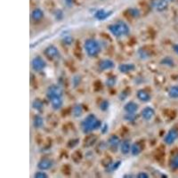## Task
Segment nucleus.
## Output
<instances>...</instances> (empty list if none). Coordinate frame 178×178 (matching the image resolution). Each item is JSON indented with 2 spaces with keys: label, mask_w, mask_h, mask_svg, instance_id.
<instances>
[{
  "label": "nucleus",
  "mask_w": 178,
  "mask_h": 178,
  "mask_svg": "<svg viewBox=\"0 0 178 178\" xmlns=\"http://www.w3.org/2000/svg\"><path fill=\"white\" fill-rule=\"evenodd\" d=\"M102 127V122L100 121L94 114H89L84 119L82 122V130L85 134L100 129Z\"/></svg>",
  "instance_id": "nucleus-1"
},
{
  "label": "nucleus",
  "mask_w": 178,
  "mask_h": 178,
  "mask_svg": "<svg viewBox=\"0 0 178 178\" xmlns=\"http://www.w3.org/2000/svg\"><path fill=\"white\" fill-rule=\"evenodd\" d=\"M84 49L88 56L94 57L100 54L102 50V47L99 41H97L96 39L88 38L85 41Z\"/></svg>",
  "instance_id": "nucleus-2"
},
{
  "label": "nucleus",
  "mask_w": 178,
  "mask_h": 178,
  "mask_svg": "<svg viewBox=\"0 0 178 178\" xmlns=\"http://www.w3.org/2000/svg\"><path fill=\"white\" fill-rule=\"evenodd\" d=\"M63 94V90L62 86L58 85H52L47 88V96L49 100H51L54 97H58V96H62Z\"/></svg>",
  "instance_id": "nucleus-3"
},
{
  "label": "nucleus",
  "mask_w": 178,
  "mask_h": 178,
  "mask_svg": "<svg viewBox=\"0 0 178 178\" xmlns=\"http://www.w3.org/2000/svg\"><path fill=\"white\" fill-rule=\"evenodd\" d=\"M31 66H32V69L35 71L41 72V71H43L46 69L47 62L41 56H36L33 58V60L31 62Z\"/></svg>",
  "instance_id": "nucleus-4"
},
{
  "label": "nucleus",
  "mask_w": 178,
  "mask_h": 178,
  "mask_svg": "<svg viewBox=\"0 0 178 178\" xmlns=\"http://www.w3.org/2000/svg\"><path fill=\"white\" fill-rule=\"evenodd\" d=\"M120 143H121L120 138L116 134H112V136H110L108 141H107L108 148L111 150H112V151H116L118 150L119 147L120 146Z\"/></svg>",
  "instance_id": "nucleus-5"
},
{
  "label": "nucleus",
  "mask_w": 178,
  "mask_h": 178,
  "mask_svg": "<svg viewBox=\"0 0 178 178\" xmlns=\"http://www.w3.org/2000/svg\"><path fill=\"white\" fill-rule=\"evenodd\" d=\"M45 55L47 56V59L51 60V61H54L55 60L58 56L60 55V53H59V50L54 45H51V46H48V47L45 49V52H44Z\"/></svg>",
  "instance_id": "nucleus-6"
},
{
  "label": "nucleus",
  "mask_w": 178,
  "mask_h": 178,
  "mask_svg": "<svg viewBox=\"0 0 178 178\" xmlns=\"http://www.w3.org/2000/svg\"><path fill=\"white\" fill-rule=\"evenodd\" d=\"M178 138V131L176 128L170 129L164 137V142L168 145L173 144Z\"/></svg>",
  "instance_id": "nucleus-7"
},
{
  "label": "nucleus",
  "mask_w": 178,
  "mask_h": 178,
  "mask_svg": "<svg viewBox=\"0 0 178 178\" xmlns=\"http://www.w3.org/2000/svg\"><path fill=\"white\" fill-rule=\"evenodd\" d=\"M114 67H115V63L111 59H103L102 61H100L98 63V68L102 71L111 70V69H113Z\"/></svg>",
  "instance_id": "nucleus-8"
},
{
  "label": "nucleus",
  "mask_w": 178,
  "mask_h": 178,
  "mask_svg": "<svg viewBox=\"0 0 178 178\" xmlns=\"http://www.w3.org/2000/svg\"><path fill=\"white\" fill-rule=\"evenodd\" d=\"M53 166H54V161L48 158H44L41 160H39L38 163V169L39 170H44V171L52 169Z\"/></svg>",
  "instance_id": "nucleus-9"
},
{
  "label": "nucleus",
  "mask_w": 178,
  "mask_h": 178,
  "mask_svg": "<svg viewBox=\"0 0 178 178\" xmlns=\"http://www.w3.org/2000/svg\"><path fill=\"white\" fill-rule=\"evenodd\" d=\"M154 115H155V111H154V109L151 108V107H149V106L143 108L142 111L141 112V116H142V118L144 120H146V121L150 120V119L154 117Z\"/></svg>",
  "instance_id": "nucleus-10"
},
{
  "label": "nucleus",
  "mask_w": 178,
  "mask_h": 178,
  "mask_svg": "<svg viewBox=\"0 0 178 178\" xmlns=\"http://www.w3.org/2000/svg\"><path fill=\"white\" fill-rule=\"evenodd\" d=\"M136 97L142 103H148L151 99V95L145 89H139L136 92Z\"/></svg>",
  "instance_id": "nucleus-11"
},
{
  "label": "nucleus",
  "mask_w": 178,
  "mask_h": 178,
  "mask_svg": "<svg viewBox=\"0 0 178 178\" xmlns=\"http://www.w3.org/2000/svg\"><path fill=\"white\" fill-rule=\"evenodd\" d=\"M153 6L158 12H164L169 7V0H155Z\"/></svg>",
  "instance_id": "nucleus-12"
},
{
  "label": "nucleus",
  "mask_w": 178,
  "mask_h": 178,
  "mask_svg": "<svg viewBox=\"0 0 178 178\" xmlns=\"http://www.w3.org/2000/svg\"><path fill=\"white\" fill-rule=\"evenodd\" d=\"M50 101L51 103V106L53 108V110L55 111H59L61 110V108L62 107L63 105V99H62V96H58V97H54L52 98Z\"/></svg>",
  "instance_id": "nucleus-13"
},
{
  "label": "nucleus",
  "mask_w": 178,
  "mask_h": 178,
  "mask_svg": "<svg viewBox=\"0 0 178 178\" xmlns=\"http://www.w3.org/2000/svg\"><path fill=\"white\" fill-rule=\"evenodd\" d=\"M116 25L118 26V28L119 29V31H120L122 36H127V35L129 34L130 28H129V26H128L125 21H118L116 22Z\"/></svg>",
  "instance_id": "nucleus-14"
},
{
  "label": "nucleus",
  "mask_w": 178,
  "mask_h": 178,
  "mask_svg": "<svg viewBox=\"0 0 178 178\" xmlns=\"http://www.w3.org/2000/svg\"><path fill=\"white\" fill-rule=\"evenodd\" d=\"M119 70L123 74H127L135 70V65L134 63H122L119 66Z\"/></svg>",
  "instance_id": "nucleus-15"
},
{
  "label": "nucleus",
  "mask_w": 178,
  "mask_h": 178,
  "mask_svg": "<svg viewBox=\"0 0 178 178\" xmlns=\"http://www.w3.org/2000/svg\"><path fill=\"white\" fill-rule=\"evenodd\" d=\"M131 142L129 140H124L122 141L121 143H120V146H119V149H120V151H121L122 154L124 155H127L128 153H130L131 151Z\"/></svg>",
  "instance_id": "nucleus-16"
},
{
  "label": "nucleus",
  "mask_w": 178,
  "mask_h": 178,
  "mask_svg": "<svg viewBox=\"0 0 178 178\" xmlns=\"http://www.w3.org/2000/svg\"><path fill=\"white\" fill-rule=\"evenodd\" d=\"M124 110L126 112L128 113H136V112L138 111V104L134 102H128L125 104L124 106Z\"/></svg>",
  "instance_id": "nucleus-17"
},
{
  "label": "nucleus",
  "mask_w": 178,
  "mask_h": 178,
  "mask_svg": "<svg viewBox=\"0 0 178 178\" xmlns=\"http://www.w3.org/2000/svg\"><path fill=\"white\" fill-rule=\"evenodd\" d=\"M44 17V12L40 8H35L31 12V19L35 21H39Z\"/></svg>",
  "instance_id": "nucleus-18"
},
{
  "label": "nucleus",
  "mask_w": 178,
  "mask_h": 178,
  "mask_svg": "<svg viewBox=\"0 0 178 178\" xmlns=\"http://www.w3.org/2000/svg\"><path fill=\"white\" fill-rule=\"evenodd\" d=\"M112 13V12H107V11H105V10H98L96 13H95V14H94V17L96 18V19L100 20V21H103V20H105L106 18H108L111 14Z\"/></svg>",
  "instance_id": "nucleus-19"
},
{
  "label": "nucleus",
  "mask_w": 178,
  "mask_h": 178,
  "mask_svg": "<svg viewBox=\"0 0 178 178\" xmlns=\"http://www.w3.org/2000/svg\"><path fill=\"white\" fill-rule=\"evenodd\" d=\"M142 147L140 142H134L132 144L130 153L133 156H137L142 152Z\"/></svg>",
  "instance_id": "nucleus-20"
},
{
  "label": "nucleus",
  "mask_w": 178,
  "mask_h": 178,
  "mask_svg": "<svg viewBox=\"0 0 178 178\" xmlns=\"http://www.w3.org/2000/svg\"><path fill=\"white\" fill-rule=\"evenodd\" d=\"M33 126L37 129L41 128L44 126V119L40 115H36L33 119Z\"/></svg>",
  "instance_id": "nucleus-21"
},
{
  "label": "nucleus",
  "mask_w": 178,
  "mask_h": 178,
  "mask_svg": "<svg viewBox=\"0 0 178 178\" xmlns=\"http://www.w3.org/2000/svg\"><path fill=\"white\" fill-rule=\"evenodd\" d=\"M169 166L172 170H177L178 169V152L175 153L169 161Z\"/></svg>",
  "instance_id": "nucleus-22"
},
{
  "label": "nucleus",
  "mask_w": 178,
  "mask_h": 178,
  "mask_svg": "<svg viewBox=\"0 0 178 178\" xmlns=\"http://www.w3.org/2000/svg\"><path fill=\"white\" fill-rule=\"evenodd\" d=\"M83 114V106L81 104H76L72 109V115L75 118H79Z\"/></svg>",
  "instance_id": "nucleus-23"
},
{
  "label": "nucleus",
  "mask_w": 178,
  "mask_h": 178,
  "mask_svg": "<svg viewBox=\"0 0 178 178\" xmlns=\"http://www.w3.org/2000/svg\"><path fill=\"white\" fill-rule=\"evenodd\" d=\"M108 28H109L110 32L112 34L114 37H116V38H120V37H122L121 33H120L119 29L118 28V26L116 25V23H115V24L110 25V26L108 27Z\"/></svg>",
  "instance_id": "nucleus-24"
},
{
  "label": "nucleus",
  "mask_w": 178,
  "mask_h": 178,
  "mask_svg": "<svg viewBox=\"0 0 178 178\" xmlns=\"http://www.w3.org/2000/svg\"><path fill=\"white\" fill-rule=\"evenodd\" d=\"M137 53H138L139 58L142 60H148L149 58H150V52L145 48H140Z\"/></svg>",
  "instance_id": "nucleus-25"
},
{
  "label": "nucleus",
  "mask_w": 178,
  "mask_h": 178,
  "mask_svg": "<svg viewBox=\"0 0 178 178\" xmlns=\"http://www.w3.org/2000/svg\"><path fill=\"white\" fill-rule=\"evenodd\" d=\"M32 108L34 110H36L37 112H41L44 109V103H43V102L40 99L37 98L32 103Z\"/></svg>",
  "instance_id": "nucleus-26"
},
{
  "label": "nucleus",
  "mask_w": 178,
  "mask_h": 178,
  "mask_svg": "<svg viewBox=\"0 0 178 178\" xmlns=\"http://www.w3.org/2000/svg\"><path fill=\"white\" fill-rule=\"evenodd\" d=\"M160 63H161L162 65L167 66V67H170V68H172V67L175 66V62H174V60L169 56L164 57V58L160 61Z\"/></svg>",
  "instance_id": "nucleus-27"
},
{
  "label": "nucleus",
  "mask_w": 178,
  "mask_h": 178,
  "mask_svg": "<svg viewBox=\"0 0 178 178\" xmlns=\"http://www.w3.org/2000/svg\"><path fill=\"white\" fill-rule=\"evenodd\" d=\"M169 96L172 99L178 98V85H173L169 88Z\"/></svg>",
  "instance_id": "nucleus-28"
},
{
  "label": "nucleus",
  "mask_w": 178,
  "mask_h": 178,
  "mask_svg": "<svg viewBox=\"0 0 178 178\" xmlns=\"http://www.w3.org/2000/svg\"><path fill=\"white\" fill-rule=\"evenodd\" d=\"M121 165V161H116V162H112L107 168H106V171L107 172H113L116 169H118L119 168V166Z\"/></svg>",
  "instance_id": "nucleus-29"
},
{
  "label": "nucleus",
  "mask_w": 178,
  "mask_h": 178,
  "mask_svg": "<svg viewBox=\"0 0 178 178\" xmlns=\"http://www.w3.org/2000/svg\"><path fill=\"white\" fill-rule=\"evenodd\" d=\"M127 13L133 18H138L140 16V11L137 8H129L127 9Z\"/></svg>",
  "instance_id": "nucleus-30"
},
{
  "label": "nucleus",
  "mask_w": 178,
  "mask_h": 178,
  "mask_svg": "<svg viewBox=\"0 0 178 178\" xmlns=\"http://www.w3.org/2000/svg\"><path fill=\"white\" fill-rule=\"evenodd\" d=\"M96 139L97 138H95V136H94V134H91V135H89L87 138H86V140H85V145L86 146V147H90V146H92L93 144H94L95 142H96Z\"/></svg>",
  "instance_id": "nucleus-31"
},
{
  "label": "nucleus",
  "mask_w": 178,
  "mask_h": 178,
  "mask_svg": "<svg viewBox=\"0 0 178 178\" xmlns=\"http://www.w3.org/2000/svg\"><path fill=\"white\" fill-rule=\"evenodd\" d=\"M124 119L128 122L135 121V119H137V115L136 113H128L127 112V114L124 116Z\"/></svg>",
  "instance_id": "nucleus-32"
},
{
  "label": "nucleus",
  "mask_w": 178,
  "mask_h": 178,
  "mask_svg": "<svg viewBox=\"0 0 178 178\" xmlns=\"http://www.w3.org/2000/svg\"><path fill=\"white\" fill-rule=\"evenodd\" d=\"M117 83V79H116V78L115 77H109L107 79H106V81H105V85L108 86V87H112L114 86Z\"/></svg>",
  "instance_id": "nucleus-33"
},
{
  "label": "nucleus",
  "mask_w": 178,
  "mask_h": 178,
  "mask_svg": "<svg viewBox=\"0 0 178 178\" xmlns=\"http://www.w3.org/2000/svg\"><path fill=\"white\" fill-rule=\"evenodd\" d=\"M100 110L102 111V112H106L108 109H109V107H110V103L107 101V100H103L101 103H100Z\"/></svg>",
  "instance_id": "nucleus-34"
},
{
  "label": "nucleus",
  "mask_w": 178,
  "mask_h": 178,
  "mask_svg": "<svg viewBox=\"0 0 178 178\" xmlns=\"http://www.w3.org/2000/svg\"><path fill=\"white\" fill-rule=\"evenodd\" d=\"M106 148H108V144H107V142H100L97 144V146H96V149H97V150H98L99 152L103 151Z\"/></svg>",
  "instance_id": "nucleus-35"
},
{
  "label": "nucleus",
  "mask_w": 178,
  "mask_h": 178,
  "mask_svg": "<svg viewBox=\"0 0 178 178\" xmlns=\"http://www.w3.org/2000/svg\"><path fill=\"white\" fill-rule=\"evenodd\" d=\"M34 177L35 178H47L48 177V175H47L46 172H44V170H40V171H38V172L34 175Z\"/></svg>",
  "instance_id": "nucleus-36"
},
{
  "label": "nucleus",
  "mask_w": 178,
  "mask_h": 178,
  "mask_svg": "<svg viewBox=\"0 0 178 178\" xmlns=\"http://www.w3.org/2000/svg\"><path fill=\"white\" fill-rule=\"evenodd\" d=\"M62 42L65 44V45H67V46H70L72 43H73V38H72V37L71 36H65L64 38H62Z\"/></svg>",
  "instance_id": "nucleus-37"
},
{
  "label": "nucleus",
  "mask_w": 178,
  "mask_h": 178,
  "mask_svg": "<svg viewBox=\"0 0 178 178\" xmlns=\"http://www.w3.org/2000/svg\"><path fill=\"white\" fill-rule=\"evenodd\" d=\"M78 142L79 140L78 139H73V140H70L69 142H68V146L70 147V148H74L76 145L78 144Z\"/></svg>",
  "instance_id": "nucleus-38"
},
{
  "label": "nucleus",
  "mask_w": 178,
  "mask_h": 178,
  "mask_svg": "<svg viewBox=\"0 0 178 178\" xmlns=\"http://www.w3.org/2000/svg\"><path fill=\"white\" fill-rule=\"evenodd\" d=\"M127 96H128V93H127V90H124V91H122L120 94H119V99H120V101H124V100H126L127 98Z\"/></svg>",
  "instance_id": "nucleus-39"
},
{
  "label": "nucleus",
  "mask_w": 178,
  "mask_h": 178,
  "mask_svg": "<svg viewBox=\"0 0 178 178\" xmlns=\"http://www.w3.org/2000/svg\"><path fill=\"white\" fill-rule=\"evenodd\" d=\"M136 177H138V178H149L150 177V176H149V174H147V173H145V172H141V173H138V174L136 175Z\"/></svg>",
  "instance_id": "nucleus-40"
},
{
  "label": "nucleus",
  "mask_w": 178,
  "mask_h": 178,
  "mask_svg": "<svg viewBox=\"0 0 178 178\" xmlns=\"http://www.w3.org/2000/svg\"><path fill=\"white\" fill-rule=\"evenodd\" d=\"M80 81H81V78L79 77H74L73 78V85H74V86H77L79 84Z\"/></svg>",
  "instance_id": "nucleus-41"
},
{
  "label": "nucleus",
  "mask_w": 178,
  "mask_h": 178,
  "mask_svg": "<svg viewBox=\"0 0 178 178\" xmlns=\"http://www.w3.org/2000/svg\"><path fill=\"white\" fill-rule=\"evenodd\" d=\"M173 50H174V52L178 55V44L173 45Z\"/></svg>",
  "instance_id": "nucleus-42"
},
{
  "label": "nucleus",
  "mask_w": 178,
  "mask_h": 178,
  "mask_svg": "<svg viewBox=\"0 0 178 178\" xmlns=\"http://www.w3.org/2000/svg\"><path fill=\"white\" fill-rule=\"evenodd\" d=\"M101 128H103V129H102V133H103V134H105V133L107 132V130H108V126L105 124V125H104V127L102 126V127H101Z\"/></svg>",
  "instance_id": "nucleus-43"
},
{
  "label": "nucleus",
  "mask_w": 178,
  "mask_h": 178,
  "mask_svg": "<svg viewBox=\"0 0 178 178\" xmlns=\"http://www.w3.org/2000/svg\"><path fill=\"white\" fill-rule=\"evenodd\" d=\"M65 2L67 5H70V4L73 3V0H65Z\"/></svg>",
  "instance_id": "nucleus-44"
},
{
  "label": "nucleus",
  "mask_w": 178,
  "mask_h": 178,
  "mask_svg": "<svg viewBox=\"0 0 178 178\" xmlns=\"http://www.w3.org/2000/svg\"><path fill=\"white\" fill-rule=\"evenodd\" d=\"M169 1H171V2H173V1H175V0H169Z\"/></svg>",
  "instance_id": "nucleus-45"
}]
</instances>
